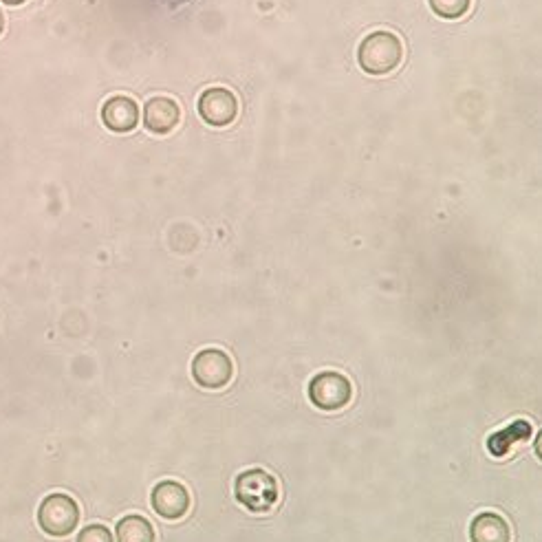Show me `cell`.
Returning a JSON list of instances; mask_svg holds the SVG:
<instances>
[{"label": "cell", "instance_id": "3", "mask_svg": "<svg viewBox=\"0 0 542 542\" xmlns=\"http://www.w3.org/2000/svg\"><path fill=\"white\" fill-rule=\"evenodd\" d=\"M38 523L49 536L64 538L80 523V507L67 494H49L38 509Z\"/></svg>", "mask_w": 542, "mask_h": 542}, {"label": "cell", "instance_id": "11", "mask_svg": "<svg viewBox=\"0 0 542 542\" xmlns=\"http://www.w3.org/2000/svg\"><path fill=\"white\" fill-rule=\"evenodd\" d=\"M117 542H155V529L144 516H126L117 523Z\"/></svg>", "mask_w": 542, "mask_h": 542}, {"label": "cell", "instance_id": "12", "mask_svg": "<svg viewBox=\"0 0 542 542\" xmlns=\"http://www.w3.org/2000/svg\"><path fill=\"white\" fill-rule=\"evenodd\" d=\"M428 3L437 16L454 20L470 12L472 0H428Z\"/></svg>", "mask_w": 542, "mask_h": 542}, {"label": "cell", "instance_id": "13", "mask_svg": "<svg viewBox=\"0 0 542 542\" xmlns=\"http://www.w3.org/2000/svg\"><path fill=\"white\" fill-rule=\"evenodd\" d=\"M78 542H115L111 529L104 525H89L80 531Z\"/></svg>", "mask_w": 542, "mask_h": 542}, {"label": "cell", "instance_id": "10", "mask_svg": "<svg viewBox=\"0 0 542 542\" xmlns=\"http://www.w3.org/2000/svg\"><path fill=\"white\" fill-rule=\"evenodd\" d=\"M470 538L472 542H509L512 540V531H509V525L503 516L485 512L472 520Z\"/></svg>", "mask_w": 542, "mask_h": 542}, {"label": "cell", "instance_id": "5", "mask_svg": "<svg viewBox=\"0 0 542 542\" xmlns=\"http://www.w3.org/2000/svg\"><path fill=\"white\" fill-rule=\"evenodd\" d=\"M309 397L320 410H342L344 406H349L353 388L344 375L327 371L311 379Z\"/></svg>", "mask_w": 542, "mask_h": 542}, {"label": "cell", "instance_id": "4", "mask_svg": "<svg viewBox=\"0 0 542 542\" xmlns=\"http://www.w3.org/2000/svg\"><path fill=\"white\" fill-rule=\"evenodd\" d=\"M234 364L230 355L219 349H205L192 362V377L194 382L203 388L219 390L232 382Z\"/></svg>", "mask_w": 542, "mask_h": 542}, {"label": "cell", "instance_id": "15", "mask_svg": "<svg viewBox=\"0 0 542 542\" xmlns=\"http://www.w3.org/2000/svg\"><path fill=\"white\" fill-rule=\"evenodd\" d=\"M3 29H5V16L3 12H0V34H3Z\"/></svg>", "mask_w": 542, "mask_h": 542}, {"label": "cell", "instance_id": "9", "mask_svg": "<svg viewBox=\"0 0 542 542\" xmlns=\"http://www.w3.org/2000/svg\"><path fill=\"white\" fill-rule=\"evenodd\" d=\"M102 122L108 130H113V133H130L139 122L137 102L124 95L111 97V100H106V104L102 106Z\"/></svg>", "mask_w": 542, "mask_h": 542}, {"label": "cell", "instance_id": "14", "mask_svg": "<svg viewBox=\"0 0 542 542\" xmlns=\"http://www.w3.org/2000/svg\"><path fill=\"white\" fill-rule=\"evenodd\" d=\"M3 3H5V5H14V7H16V5H23L25 0H3Z\"/></svg>", "mask_w": 542, "mask_h": 542}, {"label": "cell", "instance_id": "6", "mask_svg": "<svg viewBox=\"0 0 542 542\" xmlns=\"http://www.w3.org/2000/svg\"><path fill=\"white\" fill-rule=\"evenodd\" d=\"M199 113L210 126H227L238 115V100L232 91L214 86L199 97Z\"/></svg>", "mask_w": 542, "mask_h": 542}, {"label": "cell", "instance_id": "1", "mask_svg": "<svg viewBox=\"0 0 542 542\" xmlns=\"http://www.w3.org/2000/svg\"><path fill=\"white\" fill-rule=\"evenodd\" d=\"M404 56V47L401 40L390 34V31H375V34L366 36L357 51V60L360 67L371 75H386L395 71Z\"/></svg>", "mask_w": 542, "mask_h": 542}, {"label": "cell", "instance_id": "7", "mask_svg": "<svg viewBox=\"0 0 542 542\" xmlns=\"http://www.w3.org/2000/svg\"><path fill=\"white\" fill-rule=\"evenodd\" d=\"M153 509L161 518H183L190 509V494L186 487L177 481L159 483L153 490Z\"/></svg>", "mask_w": 542, "mask_h": 542}, {"label": "cell", "instance_id": "2", "mask_svg": "<svg viewBox=\"0 0 542 542\" xmlns=\"http://www.w3.org/2000/svg\"><path fill=\"white\" fill-rule=\"evenodd\" d=\"M236 498L249 512H269L278 503V481L265 470H247L236 479Z\"/></svg>", "mask_w": 542, "mask_h": 542}, {"label": "cell", "instance_id": "8", "mask_svg": "<svg viewBox=\"0 0 542 542\" xmlns=\"http://www.w3.org/2000/svg\"><path fill=\"white\" fill-rule=\"evenodd\" d=\"M181 111L175 100L170 97H153L144 108V124L155 135H168L177 128Z\"/></svg>", "mask_w": 542, "mask_h": 542}]
</instances>
